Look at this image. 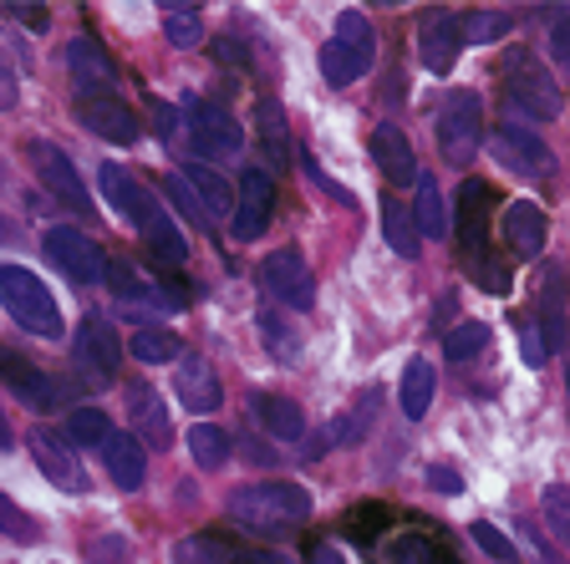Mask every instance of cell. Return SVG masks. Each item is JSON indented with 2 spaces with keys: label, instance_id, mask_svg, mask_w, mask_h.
Returning a JSON list of instances; mask_svg holds the SVG:
<instances>
[{
  "label": "cell",
  "instance_id": "cell-57",
  "mask_svg": "<svg viewBox=\"0 0 570 564\" xmlns=\"http://www.w3.org/2000/svg\"><path fill=\"white\" fill-rule=\"evenodd\" d=\"M566 397H570V372H566Z\"/></svg>",
  "mask_w": 570,
  "mask_h": 564
},
{
  "label": "cell",
  "instance_id": "cell-38",
  "mask_svg": "<svg viewBox=\"0 0 570 564\" xmlns=\"http://www.w3.org/2000/svg\"><path fill=\"white\" fill-rule=\"evenodd\" d=\"M387 564H453V554H443V544H433L428 534H403L392 540Z\"/></svg>",
  "mask_w": 570,
  "mask_h": 564
},
{
  "label": "cell",
  "instance_id": "cell-23",
  "mask_svg": "<svg viewBox=\"0 0 570 564\" xmlns=\"http://www.w3.org/2000/svg\"><path fill=\"white\" fill-rule=\"evenodd\" d=\"M128 417L138 423V433H142V443L148 447H168V412H164V397H158L154 387H142V382H128Z\"/></svg>",
  "mask_w": 570,
  "mask_h": 564
},
{
  "label": "cell",
  "instance_id": "cell-58",
  "mask_svg": "<svg viewBox=\"0 0 570 564\" xmlns=\"http://www.w3.org/2000/svg\"><path fill=\"white\" fill-rule=\"evenodd\" d=\"M0 174H6V168H0Z\"/></svg>",
  "mask_w": 570,
  "mask_h": 564
},
{
  "label": "cell",
  "instance_id": "cell-7",
  "mask_svg": "<svg viewBox=\"0 0 570 564\" xmlns=\"http://www.w3.org/2000/svg\"><path fill=\"white\" fill-rule=\"evenodd\" d=\"M71 356H77V372H82L92 387L118 382V372H122V342H118V330L107 326L102 316H87L82 320L77 342H71Z\"/></svg>",
  "mask_w": 570,
  "mask_h": 564
},
{
  "label": "cell",
  "instance_id": "cell-45",
  "mask_svg": "<svg viewBox=\"0 0 570 564\" xmlns=\"http://www.w3.org/2000/svg\"><path fill=\"white\" fill-rule=\"evenodd\" d=\"M469 534H474V544L489 554V560H499V564H514V544L504 540V534H499L494 524H469Z\"/></svg>",
  "mask_w": 570,
  "mask_h": 564
},
{
  "label": "cell",
  "instance_id": "cell-31",
  "mask_svg": "<svg viewBox=\"0 0 570 564\" xmlns=\"http://www.w3.org/2000/svg\"><path fill=\"white\" fill-rule=\"evenodd\" d=\"M128 356L132 362H148V366H164V362H178L184 356V342H178L174 330H132V342H128Z\"/></svg>",
  "mask_w": 570,
  "mask_h": 564
},
{
  "label": "cell",
  "instance_id": "cell-51",
  "mask_svg": "<svg viewBox=\"0 0 570 564\" xmlns=\"http://www.w3.org/2000/svg\"><path fill=\"white\" fill-rule=\"evenodd\" d=\"M11 16H16V21H26L31 31H47V21H51L47 6H11Z\"/></svg>",
  "mask_w": 570,
  "mask_h": 564
},
{
  "label": "cell",
  "instance_id": "cell-56",
  "mask_svg": "<svg viewBox=\"0 0 570 564\" xmlns=\"http://www.w3.org/2000/svg\"><path fill=\"white\" fill-rule=\"evenodd\" d=\"M11 447H16V443H11V423L0 417V453H11Z\"/></svg>",
  "mask_w": 570,
  "mask_h": 564
},
{
  "label": "cell",
  "instance_id": "cell-30",
  "mask_svg": "<svg viewBox=\"0 0 570 564\" xmlns=\"http://www.w3.org/2000/svg\"><path fill=\"white\" fill-rule=\"evenodd\" d=\"M255 128H261V148L275 168H285V154H291V132H285V118H281V102L275 97H261L255 107Z\"/></svg>",
  "mask_w": 570,
  "mask_h": 564
},
{
  "label": "cell",
  "instance_id": "cell-48",
  "mask_svg": "<svg viewBox=\"0 0 570 564\" xmlns=\"http://www.w3.org/2000/svg\"><path fill=\"white\" fill-rule=\"evenodd\" d=\"M428 488H433V494L459 498V494H463V473H459V468H443V463H433V468H428Z\"/></svg>",
  "mask_w": 570,
  "mask_h": 564
},
{
  "label": "cell",
  "instance_id": "cell-27",
  "mask_svg": "<svg viewBox=\"0 0 570 564\" xmlns=\"http://www.w3.org/2000/svg\"><path fill=\"white\" fill-rule=\"evenodd\" d=\"M184 184L194 188V199H204V219H225V214H235V184H229L219 168L189 164L184 168Z\"/></svg>",
  "mask_w": 570,
  "mask_h": 564
},
{
  "label": "cell",
  "instance_id": "cell-52",
  "mask_svg": "<svg viewBox=\"0 0 570 564\" xmlns=\"http://www.w3.org/2000/svg\"><path fill=\"white\" fill-rule=\"evenodd\" d=\"M154 128H158V138H174L178 132V112L168 102H154Z\"/></svg>",
  "mask_w": 570,
  "mask_h": 564
},
{
  "label": "cell",
  "instance_id": "cell-2",
  "mask_svg": "<svg viewBox=\"0 0 570 564\" xmlns=\"http://www.w3.org/2000/svg\"><path fill=\"white\" fill-rule=\"evenodd\" d=\"M0 306H6V316H11L16 326L41 336V342H57L61 330H67L47 280L36 270H26V265H0Z\"/></svg>",
  "mask_w": 570,
  "mask_h": 564
},
{
  "label": "cell",
  "instance_id": "cell-29",
  "mask_svg": "<svg viewBox=\"0 0 570 564\" xmlns=\"http://www.w3.org/2000/svg\"><path fill=\"white\" fill-rule=\"evenodd\" d=\"M235 544L225 540V534H184V540L174 544V564H235Z\"/></svg>",
  "mask_w": 570,
  "mask_h": 564
},
{
  "label": "cell",
  "instance_id": "cell-46",
  "mask_svg": "<svg viewBox=\"0 0 570 564\" xmlns=\"http://www.w3.org/2000/svg\"><path fill=\"white\" fill-rule=\"evenodd\" d=\"M520 352H524V366H546V356H550V342H546V330L534 326L530 316L520 320Z\"/></svg>",
  "mask_w": 570,
  "mask_h": 564
},
{
  "label": "cell",
  "instance_id": "cell-44",
  "mask_svg": "<svg viewBox=\"0 0 570 564\" xmlns=\"http://www.w3.org/2000/svg\"><path fill=\"white\" fill-rule=\"evenodd\" d=\"M261 336H265V346H271L281 362H296L301 356V336L285 326L281 316H271V310H261Z\"/></svg>",
  "mask_w": 570,
  "mask_h": 564
},
{
  "label": "cell",
  "instance_id": "cell-28",
  "mask_svg": "<svg viewBox=\"0 0 570 564\" xmlns=\"http://www.w3.org/2000/svg\"><path fill=\"white\" fill-rule=\"evenodd\" d=\"M413 229L423 239H443L449 235V214H443V194L428 174H417V199H413Z\"/></svg>",
  "mask_w": 570,
  "mask_h": 564
},
{
  "label": "cell",
  "instance_id": "cell-25",
  "mask_svg": "<svg viewBox=\"0 0 570 564\" xmlns=\"http://www.w3.org/2000/svg\"><path fill=\"white\" fill-rule=\"evenodd\" d=\"M102 458H107V473H112V483H118L122 494L142 488V478H148V458H142V443H138V437L112 433L102 443Z\"/></svg>",
  "mask_w": 570,
  "mask_h": 564
},
{
  "label": "cell",
  "instance_id": "cell-42",
  "mask_svg": "<svg viewBox=\"0 0 570 564\" xmlns=\"http://www.w3.org/2000/svg\"><path fill=\"white\" fill-rule=\"evenodd\" d=\"M484 346H489V326H484V320H463V326L449 330L443 352H449V362H469V356H479Z\"/></svg>",
  "mask_w": 570,
  "mask_h": 564
},
{
  "label": "cell",
  "instance_id": "cell-26",
  "mask_svg": "<svg viewBox=\"0 0 570 564\" xmlns=\"http://www.w3.org/2000/svg\"><path fill=\"white\" fill-rule=\"evenodd\" d=\"M249 412H255L265 433L281 437V443H296V437L306 433V412H301L291 397H275V392H255V397H249Z\"/></svg>",
  "mask_w": 570,
  "mask_h": 564
},
{
  "label": "cell",
  "instance_id": "cell-55",
  "mask_svg": "<svg viewBox=\"0 0 570 564\" xmlns=\"http://www.w3.org/2000/svg\"><path fill=\"white\" fill-rule=\"evenodd\" d=\"M16 102V87H11V77L0 71V107H11Z\"/></svg>",
  "mask_w": 570,
  "mask_h": 564
},
{
  "label": "cell",
  "instance_id": "cell-10",
  "mask_svg": "<svg viewBox=\"0 0 570 564\" xmlns=\"http://www.w3.org/2000/svg\"><path fill=\"white\" fill-rule=\"evenodd\" d=\"M97 184H102V199H107V209L118 214L122 224H132V229H148L154 219H164V204L148 194V188L138 184V178L128 174V168H118V164H102V174H97Z\"/></svg>",
  "mask_w": 570,
  "mask_h": 564
},
{
  "label": "cell",
  "instance_id": "cell-14",
  "mask_svg": "<svg viewBox=\"0 0 570 564\" xmlns=\"http://www.w3.org/2000/svg\"><path fill=\"white\" fill-rule=\"evenodd\" d=\"M77 118L87 132L107 142H138V118L118 92H97V97H77Z\"/></svg>",
  "mask_w": 570,
  "mask_h": 564
},
{
  "label": "cell",
  "instance_id": "cell-8",
  "mask_svg": "<svg viewBox=\"0 0 570 564\" xmlns=\"http://www.w3.org/2000/svg\"><path fill=\"white\" fill-rule=\"evenodd\" d=\"M489 154L520 178H550L556 174V154H550L530 128H520V122H499V128L489 132Z\"/></svg>",
  "mask_w": 570,
  "mask_h": 564
},
{
  "label": "cell",
  "instance_id": "cell-43",
  "mask_svg": "<svg viewBox=\"0 0 570 564\" xmlns=\"http://www.w3.org/2000/svg\"><path fill=\"white\" fill-rule=\"evenodd\" d=\"M459 21H463V41H479V47L510 36V16L504 11H469V16H459Z\"/></svg>",
  "mask_w": 570,
  "mask_h": 564
},
{
  "label": "cell",
  "instance_id": "cell-18",
  "mask_svg": "<svg viewBox=\"0 0 570 564\" xmlns=\"http://www.w3.org/2000/svg\"><path fill=\"white\" fill-rule=\"evenodd\" d=\"M67 67H71V82H77V97H97V92H112V87H118V61L107 57L92 36H77V41H71Z\"/></svg>",
  "mask_w": 570,
  "mask_h": 564
},
{
  "label": "cell",
  "instance_id": "cell-32",
  "mask_svg": "<svg viewBox=\"0 0 570 564\" xmlns=\"http://www.w3.org/2000/svg\"><path fill=\"white\" fill-rule=\"evenodd\" d=\"M342 524H346V534H352L356 544H372V540H382V534H387L392 508L377 504V498H367V504H352V508H346Z\"/></svg>",
  "mask_w": 570,
  "mask_h": 564
},
{
  "label": "cell",
  "instance_id": "cell-36",
  "mask_svg": "<svg viewBox=\"0 0 570 564\" xmlns=\"http://www.w3.org/2000/svg\"><path fill=\"white\" fill-rule=\"evenodd\" d=\"M142 239H148V249H154L164 265H184V259H189V239L178 235V224L168 219V214L148 224V229H142Z\"/></svg>",
  "mask_w": 570,
  "mask_h": 564
},
{
  "label": "cell",
  "instance_id": "cell-34",
  "mask_svg": "<svg viewBox=\"0 0 570 564\" xmlns=\"http://www.w3.org/2000/svg\"><path fill=\"white\" fill-rule=\"evenodd\" d=\"M382 235H387L392 255H403V259H417V229L413 219H407V209L397 199L382 204Z\"/></svg>",
  "mask_w": 570,
  "mask_h": 564
},
{
  "label": "cell",
  "instance_id": "cell-22",
  "mask_svg": "<svg viewBox=\"0 0 570 564\" xmlns=\"http://www.w3.org/2000/svg\"><path fill=\"white\" fill-rule=\"evenodd\" d=\"M372 158H377V168L387 174V184H417V158H413V142H407L403 128H392V122H382L377 132H372Z\"/></svg>",
  "mask_w": 570,
  "mask_h": 564
},
{
  "label": "cell",
  "instance_id": "cell-5",
  "mask_svg": "<svg viewBox=\"0 0 570 564\" xmlns=\"http://www.w3.org/2000/svg\"><path fill=\"white\" fill-rule=\"evenodd\" d=\"M484 148V107L474 92H449L439 107V154L453 168H469Z\"/></svg>",
  "mask_w": 570,
  "mask_h": 564
},
{
  "label": "cell",
  "instance_id": "cell-20",
  "mask_svg": "<svg viewBox=\"0 0 570 564\" xmlns=\"http://www.w3.org/2000/svg\"><path fill=\"white\" fill-rule=\"evenodd\" d=\"M494 199H499V194L484 184V178H469V184L459 188V214H453V229H459V249H463V259L479 255V249L489 245L484 219H489V204H494Z\"/></svg>",
  "mask_w": 570,
  "mask_h": 564
},
{
  "label": "cell",
  "instance_id": "cell-37",
  "mask_svg": "<svg viewBox=\"0 0 570 564\" xmlns=\"http://www.w3.org/2000/svg\"><path fill=\"white\" fill-rule=\"evenodd\" d=\"M189 453H194V463L199 468H225V458H229V433L225 427H209V423H199L189 433Z\"/></svg>",
  "mask_w": 570,
  "mask_h": 564
},
{
  "label": "cell",
  "instance_id": "cell-3",
  "mask_svg": "<svg viewBox=\"0 0 570 564\" xmlns=\"http://www.w3.org/2000/svg\"><path fill=\"white\" fill-rule=\"evenodd\" d=\"M504 107H510L514 118L556 122L560 112H566V92H560V82L540 61L514 51V57L504 61Z\"/></svg>",
  "mask_w": 570,
  "mask_h": 564
},
{
  "label": "cell",
  "instance_id": "cell-41",
  "mask_svg": "<svg viewBox=\"0 0 570 564\" xmlns=\"http://www.w3.org/2000/svg\"><path fill=\"white\" fill-rule=\"evenodd\" d=\"M67 437H71V443L102 447L107 437H112V423H107V412H97V407H77V412L67 417Z\"/></svg>",
  "mask_w": 570,
  "mask_h": 564
},
{
  "label": "cell",
  "instance_id": "cell-15",
  "mask_svg": "<svg viewBox=\"0 0 570 564\" xmlns=\"http://www.w3.org/2000/svg\"><path fill=\"white\" fill-rule=\"evenodd\" d=\"M499 235H504L510 255L540 259V255H546V239H550V219H546V209H540V204L514 199L510 209H504V219H499Z\"/></svg>",
  "mask_w": 570,
  "mask_h": 564
},
{
  "label": "cell",
  "instance_id": "cell-1",
  "mask_svg": "<svg viewBox=\"0 0 570 564\" xmlns=\"http://www.w3.org/2000/svg\"><path fill=\"white\" fill-rule=\"evenodd\" d=\"M229 518L249 534H291L296 524L311 518V494L301 483H285V478L249 483V488H239L229 498Z\"/></svg>",
  "mask_w": 570,
  "mask_h": 564
},
{
  "label": "cell",
  "instance_id": "cell-16",
  "mask_svg": "<svg viewBox=\"0 0 570 564\" xmlns=\"http://www.w3.org/2000/svg\"><path fill=\"white\" fill-rule=\"evenodd\" d=\"M174 397H178V407H189V412L225 407L219 372H214L204 356H178V362H174Z\"/></svg>",
  "mask_w": 570,
  "mask_h": 564
},
{
  "label": "cell",
  "instance_id": "cell-11",
  "mask_svg": "<svg viewBox=\"0 0 570 564\" xmlns=\"http://www.w3.org/2000/svg\"><path fill=\"white\" fill-rule=\"evenodd\" d=\"M275 219V178L265 168H245L235 188V239H261Z\"/></svg>",
  "mask_w": 570,
  "mask_h": 564
},
{
  "label": "cell",
  "instance_id": "cell-35",
  "mask_svg": "<svg viewBox=\"0 0 570 564\" xmlns=\"http://www.w3.org/2000/svg\"><path fill=\"white\" fill-rule=\"evenodd\" d=\"M469 265V275H474V285L479 290H489V295H510L514 290V275H510V265L499 255H489V249H479V255H469L463 259Z\"/></svg>",
  "mask_w": 570,
  "mask_h": 564
},
{
  "label": "cell",
  "instance_id": "cell-47",
  "mask_svg": "<svg viewBox=\"0 0 570 564\" xmlns=\"http://www.w3.org/2000/svg\"><path fill=\"white\" fill-rule=\"evenodd\" d=\"M550 51L570 71V11H556V21H550Z\"/></svg>",
  "mask_w": 570,
  "mask_h": 564
},
{
  "label": "cell",
  "instance_id": "cell-19",
  "mask_svg": "<svg viewBox=\"0 0 570 564\" xmlns=\"http://www.w3.org/2000/svg\"><path fill=\"white\" fill-rule=\"evenodd\" d=\"M189 132L209 158H235L245 148V128L209 102H189Z\"/></svg>",
  "mask_w": 570,
  "mask_h": 564
},
{
  "label": "cell",
  "instance_id": "cell-40",
  "mask_svg": "<svg viewBox=\"0 0 570 564\" xmlns=\"http://www.w3.org/2000/svg\"><path fill=\"white\" fill-rule=\"evenodd\" d=\"M0 534H6L11 544H36L41 540V524H36L11 494H0Z\"/></svg>",
  "mask_w": 570,
  "mask_h": 564
},
{
  "label": "cell",
  "instance_id": "cell-24",
  "mask_svg": "<svg viewBox=\"0 0 570 564\" xmlns=\"http://www.w3.org/2000/svg\"><path fill=\"white\" fill-rule=\"evenodd\" d=\"M433 387H439L433 362L413 356V362L403 366V376H397V407H403L407 423H423V417H428V407H433Z\"/></svg>",
  "mask_w": 570,
  "mask_h": 564
},
{
  "label": "cell",
  "instance_id": "cell-12",
  "mask_svg": "<svg viewBox=\"0 0 570 564\" xmlns=\"http://www.w3.org/2000/svg\"><path fill=\"white\" fill-rule=\"evenodd\" d=\"M26 154H31V168H36V178H41V188H51V194H57L61 204H71V209H82V214L92 209V204H87V188H82V174H77V164L61 154L57 142L36 138Z\"/></svg>",
  "mask_w": 570,
  "mask_h": 564
},
{
  "label": "cell",
  "instance_id": "cell-4",
  "mask_svg": "<svg viewBox=\"0 0 570 564\" xmlns=\"http://www.w3.org/2000/svg\"><path fill=\"white\" fill-rule=\"evenodd\" d=\"M372 57H377L372 21L362 11H342L336 16V36L321 47L316 67H321V77H326V87H352L356 77H367Z\"/></svg>",
  "mask_w": 570,
  "mask_h": 564
},
{
  "label": "cell",
  "instance_id": "cell-13",
  "mask_svg": "<svg viewBox=\"0 0 570 564\" xmlns=\"http://www.w3.org/2000/svg\"><path fill=\"white\" fill-rule=\"evenodd\" d=\"M459 51H463V21L453 11H428L423 21H417V57H423L428 71L449 77Z\"/></svg>",
  "mask_w": 570,
  "mask_h": 564
},
{
  "label": "cell",
  "instance_id": "cell-53",
  "mask_svg": "<svg viewBox=\"0 0 570 564\" xmlns=\"http://www.w3.org/2000/svg\"><path fill=\"white\" fill-rule=\"evenodd\" d=\"M235 564H291V560L275 550H245V554H235Z\"/></svg>",
  "mask_w": 570,
  "mask_h": 564
},
{
  "label": "cell",
  "instance_id": "cell-50",
  "mask_svg": "<svg viewBox=\"0 0 570 564\" xmlns=\"http://www.w3.org/2000/svg\"><path fill=\"white\" fill-rule=\"evenodd\" d=\"M92 560L97 564H122V560H128V540H122V534H112V540H97L92 544Z\"/></svg>",
  "mask_w": 570,
  "mask_h": 564
},
{
  "label": "cell",
  "instance_id": "cell-9",
  "mask_svg": "<svg viewBox=\"0 0 570 564\" xmlns=\"http://www.w3.org/2000/svg\"><path fill=\"white\" fill-rule=\"evenodd\" d=\"M261 280L285 310H311L316 306V280H311V265H306L301 249H275V255H265L261 259Z\"/></svg>",
  "mask_w": 570,
  "mask_h": 564
},
{
  "label": "cell",
  "instance_id": "cell-6",
  "mask_svg": "<svg viewBox=\"0 0 570 564\" xmlns=\"http://www.w3.org/2000/svg\"><path fill=\"white\" fill-rule=\"evenodd\" d=\"M41 249H47L51 265H57V270L67 275L77 290H82V285H102L107 280L102 249H97L82 229H71V224H51L47 235H41Z\"/></svg>",
  "mask_w": 570,
  "mask_h": 564
},
{
  "label": "cell",
  "instance_id": "cell-21",
  "mask_svg": "<svg viewBox=\"0 0 570 564\" xmlns=\"http://www.w3.org/2000/svg\"><path fill=\"white\" fill-rule=\"evenodd\" d=\"M0 382L16 392V397L26 402V407H36V412H51L61 402V387L51 382L41 366H31L26 356H16V352H0Z\"/></svg>",
  "mask_w": 570,
  "mask_h": 564
},
{
  "label": "cell",
  "instance_id": "cell-49",
  "mask_svg": "<svg viewBox=\"0 0 570 564\" xmlns=\"http://www.w3.org/2000/svg\"><path fill=\"white\" fill-rule=\"evenodd\" d=\"M168 199H174L178 204V209H184V214H189V219H204V204L199 199H194V188L189 184H184V174H174V178H168Z\"/></svg>",
  "mask_w": 570,
  "mask_h": 564
},
{
  "label": "cell",
  "instance_id": "cell-33",
  "mask_svg": "<svg viewBox=\"0 0 570 564\" xmlns=\"http://www.w3.org/2000/svg\"><path fill=\"white\" fill-rule=\"evenodd\" d=\"M164 36L178 51H189L204 41V11L199 6H164Z\"/></svg>",
  "mask_w": 570,
  "mask_h": 564
},
{
  "label": "cell",
  "instance_id": "cell-54",
  "mask_svg": "<svg viewBox=\"0 0 570 564\" xmlns=\"http://www.w3.org/2000/svg\"><path fill=\"white\" fill-rule=\"evenodd\" d=\"M311 564H346V560H342V550H332V544H316V550H311Z\"/></svg>",
  "mask_w": 570,
  "mask_h": 564
},
{
  "label": "cell",
  "instance_id": "cell-39",
  "mask_svg": "<svg viewBox=\"0 0 570 564\" xmlns=\"http://www.w3.org/2000/svg\"><path fill=\"white\" fill-rule=\"evenodd\" d=\"M540 514H546L550 534L560 544H570V483H546V494H540Z\"/></svg>",
  "mask_w": 570,
  "mask_h": 564
},
{
  "label": "cell",
  "instance_id": "cell-17",
  "mask_svg": "<svg viewBox=\"0 0 570 564\" xmlns=\"http://www.w3.org/2000/svg\"><path fill=\"white\" fill-rule=\"evenodd\" d=\"M31 458H36V468H41V478L57 483L61 494H82L87 488V473H82V463H77V453H71L57 433H47V427L31 433Z\"/></svg>",
  "mask_w": 570,
  "mask_h": 564
}]
</instances>
